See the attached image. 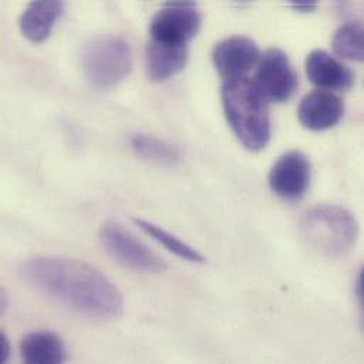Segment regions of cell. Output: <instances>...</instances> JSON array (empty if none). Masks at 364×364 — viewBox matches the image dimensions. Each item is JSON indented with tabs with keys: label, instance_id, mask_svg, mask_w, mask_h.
Listing matches in <instances>:
<instances>
[{
	"label": "cell",
	"instance_id": "11",
	"mask_svg": "<svg viewBox=\"0 0 364 364\" xmlns=\"http://www.w3.org/2000/svg\"><path fill=\"white\" fill-rule=\"evenodd\" d=\"M308 80L325 91L346 92L355 85L353 71L323 50L312 51L305 61Z\"/></svg>",
	"mask_w": 364,
	"mask_h": 364
},
{
	"label": "cell",
	"instance_id": "1",
	"mask_svg": "<svg viewBox=\"0 0 364 364\" xmlns=\"http://www.w3.org/2000/svg\"><path fill=\"white\" fill-rule=\"evenodd\" d=\"M20 275L33 289L78 315L109 321L124 314V298L118 287L84 261L36 257L20 265Z\"/></svg>",
	"mask_w": 364,
	"mask_h": 364
},
{
	"label": "cell",
	"instance_id": "13",
	"mask_svg": "<svg viewBox=\"0 0 364 364\" xmlns=\"http://www.w3.org/2000/svg\"><path fill=\"white\" fill-rule=\"evenodd\" d=\"M61 13V0H31L20 17V30L30 41L41 43L51 34Z\"/></svg>",
	"mask_w": 364,
	"mask_h": 364
},
{
	"label": "cell",
	"instance_id": "20",
	"mask_svg": "<svg viewBox=\"0 0 364 364\" xmlns=\"http://www.w3.org/2000/svg\"><path fill=\"white\" fill-rule=\"evenodd\" d=\"M356 294H358V298L359 301L362 302V305L364 306V268L359 275V279H358V285H356Z\"/></svg>",
	"mask_w": 364,
	"mask_h": 364
},
{
	"label": "cell",
	"instance_id": "5",
	"mask_svg": "<svg viewBox=\"0 0 364 364\" xmlns=\"http://www.w3.org/2000/svg\"><path fill=\"white\" fill-rule=\"evenodd\" d=\"M100 241L107 252L121 265L142 274H162L166 262L131 231L115 221H107L100 228Z\"/></svg>",
	"mask_w": 364,
	"mask_h": 364
},
{
	"label": "cell",
	"instance_id": "15",
	"mask_svg": "<svg viewBox=\"0 0 364 364\" xmlns=\"http://www.w3.org/2000/svg\"><path fill=\"white\" fill-rule=\"evenodd\" d=\"M134 223L146 235H149L152 240H155L156 242L164 245L169 252L175 254L178 258L193 262V264H204L205 262V258L196 248L186 244L179 237L164 230L162 227H159L148 220H142V218H134Z\"/></svg>",
	"mask_w": 364,
	"mask_h": 364
},
{
	"label": "cell",
	"instance_id": "4",
	"mask_svg": "<svg viewBox=\"0 0 364 364\" xmlns=\"http://www.w3.org/2000/svg\"><path fill=\"white\" fill-rule=\"evenodd\" d=\"M132 53L122 38L101 37L85 46L81 65L87 80L100 90H111L132 70Z\"/></svg>",
	"mask_w": 364,
	"mask_h": 364
},
{
	"label": "cell",
	"instance_id": "14",
	"mask_svg": "<svg viewBox=\"0 0 364 364\" xmlns=\"http://www.w3.org/2000/svg\"><path fill=\"white\" fill-rule=\"evenodd\" d=\"M20 355L26 363H63L65 360V348L55 333L31 332L21 339Z\"/></svg>",
	"mask_w": 364,
	"mask_h": 364
},
{
	"label": "cell",
	"instance_id": "9",
	"mask_svg": "<svg viewBox=\"0 0 364 364\" xmlns=\"http://www.w3.org/2000/svg\"><path fill=\"white\" fill-rule=\"evenodd\" d=\"M261 53L248 37L234 36L220 41L213 50V63L223 81L247 77L258 65Z\"/></svg>",
	"mask_w": 364,
	"mask_h": 364
},
{
	"label": "cell",
	"instance_id": "12",
	"mask_svg": "<svg viewBox=\"0 0 364 364\" xmlns=\"http://www.w3.org/2000/svg\"><path fill=\"white\" fill-rule=\"evenodd\" d=\"M187 46L151 38L146 47V73L154 82H165L178 75L187 63Z\"/></svg>",
	"mask_w": 364,
	"mask_h": 364
},
{
	"label": "cell",
	"instance_id": "3",
	"mask_svg": "<svg viewBox=\"0 0 364 364\" xmlns=\"http://www.w3.org/2000/svg\"><path fill=\"white\" fill-rule=\"evenodd\" d=\"M299 231L315 251L329 258H343L358 240L359 225L348 210L333 204H321L304 215Z\"/></svg>",
	"mask_w": 364,
	"mask_h": 364
},
{
	"label": "cell",
	"instance_id": "7",
	"mask_svg": "<svg viewBox=\"0 0 364 364\" xmlns=\"http://www.w3.org/2000/svg\"><path fill=\"white\" fill-rule=\"evenodd\" d=\"M254 81L268 102L275 104L289 101L298 88V75L279 48H269L261 55Z\"/></svg>",
	"mask_w": 364,
	"mask_h": 364
},
{
	"label": "cell",
	"instance_id": "6",
	"mask_svg": "<svg viewBox=\"0 0 364 364\" xmlns=\"http://www.w3.org/2000/svg\"><path fill=\"white\" fill-rule=\"evenodd\" d=\"M201 24V16L194 0H168L151 21V38L187 46Z\"/></svg>",
	"mask_w": 364,
	"mask_h": 364
},
{
	"label": "cell",
	"instance_id": "16",
	"mask_svg": "<svg viewBox=\"0 0 364 364\" xmlns=\"http://www.w3.org/2000/svg\"><path fill=\"white\" fill-rule=\"evenodd\" d=\"M332 48L343 60L364 63V24L352 21L343 24L333 36Z\"/></svg>",
	"mask_w": 364,
	"mask_h": 364
},
{
	"label": "cell",
	"instance_id": "10",
	"mask_svg": "<svg viewBox=\"0 0 364 364\" xmlns=\"http://www.w3.org/2000/svg\"><path fill=\"white\" fill-rule=\"evenodd\" d=\"M345 112L341 97L331 91L316 90L304 97L298 108L299 122L309 131L322 132L339 124Z\"/></svg>",
	"mask_w": 364,
	"mask_h": 364
},
{
	"label": "cell",
	"instance_id": "21",
	"mask_svg": "<svg viewBox=\"0 0 364 364\" xmlns=\"http://www.w3.org/2000/svg\"><path fill=\"white\" fill-rule=\"evenodd\" d=\"M363 328H364V319H363Z\"/></svg>",
	"mask_w": 364,
	"mask_h": 364
},
{
	"label": "cell",
	"instance_id": "2",
	"mask_svg": "<svg viewBox=\"0 0 364 364\" xmlns=\"http://www.w3.org/2000/svg\"><path fill=\"white\" fill-rule=\"evenodd\" d=\"M221 101L230 128L242 146L262 151L271 139L268 100L248 77L223 81Z\"/></svg>",
	"mask_w": 364,
	"mask_h": 364
},
{
	"label": "cell",
	"instance_id": "19",
	"mask_svg": "<svg viewBox=\"0 0 364 364\" xmlns=\"http://www.w3.org/2000/svg\"><path fill=\"white\" fill-rule=\"evenodd\" d=\"M0 350H1V362L4 363L7 359H9V355H10V345H9V341L4 335H1V339H0Z\"/></svg>",
	"mask_w": 364,
	"mask_h": 364
},
{
	"label": "cell",
	"instance_id": "8",
	"mask_svg": "<svg viewBox=\"0 0 364 364\" xmlns=\"http://www.w3.org/2000/svg\"><path fill=\"white\" fill-rule=\"evenodd\" d=\"M312 169L309 159L298 151L282 155L269 172V187L281 198L296 201L302 198L309 188Z\"/></svg>",
	"mask_w": 364,
	"mask_h": 364
},
{
	"label": "cell",
	"instance_id": "18",
	"mask_svg": "<svg viewBox=\"0 0 364 364\" xmlns=\"http://www.w3.org/2000/svg\"><path fill=\"white\" fill-rule=\"evenodd\" d=\"M289 1L294 4L296 10L305 13V11H314L319 0H289Z\"/></svg>",
	"mask_w": 364,
	"mask_h": 364
},
{
	"label": "cell",
	"instance_id": "17",
	"mask_svg": "<svg viewBox=\"0 0 364 364\" xmlns=\"http://www.w3.org/2000/svg\"><path fill=\"white\" fill-rule=\"evenodd\" d=\"M131 144L135 154L142 159L165 166H175L181 162L179 149L159 138L139 134L132 138Z\"/></svg>",
	"mask_w": 364,
	"mask_h": 364
}]
</instances>
